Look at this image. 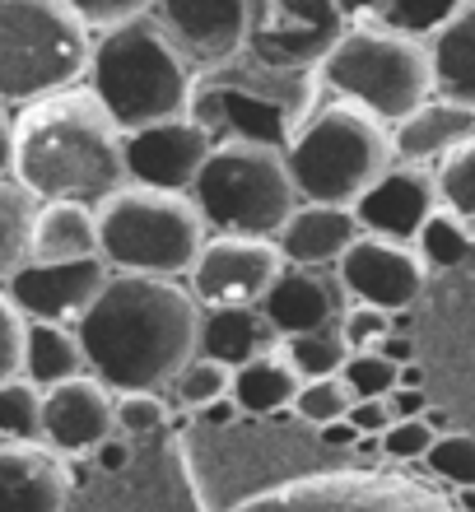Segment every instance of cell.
Segmentation results:
<instances>
[{"instance_id":"b9f144b4","label":"cell","mask_w":475,"mask_h":512,"mask_svg":"<svg viewBox=\"0 0 475 512\" xmlns=\"http://www.w3.org/2000/svg\"><path fill=\"white\" fill-rule=\"evenodd\" d=\"M19 354H24V317L0 294V382L19 378Z\"/></svg>"},{"instance_id":"5bb4252c","label":"cell","mask_w":475,"mask_h":512,"mask_svg":"<svg viewBox=\"0 0 475 512\" xmlns=\"http://www.w3.org/2000/svg\"><path fill=\"white\" fill-rule=\"evenodd\" d=\"M331 270H336L345 298L378 312H406L424 294V280H429V266L420 261L415 247L373 238V233H359Z\"/></svg>"},{"instance_id":"ab89813d","label":"cell","mask_w":475,"mask_h":512,"mask_svg":"<svg viewBox=\"0 0 475 512\" xmlns=\"http://www.w3.org/2000/svg\"><path fill=\"white\" fill-rule=\"evenodd\" d=\"M70 10L84 19V28L89 33H108V28L117 24H131V19H140V14H154V5L159 0H66Z\"/></svg>"},{"instance_id":"cb8c5ba5","label":"cell","mask_w":475,"mask_h":512,"mask_svg":"<svg viewBox=\"0 0 475 512\" xmlns=\"http://www.w3.org/2000/svg\"><path fill=\"white\" fill-rule=\"evenodd\" d=\"M98 256V215L80 201H38L28 229V261H80Z\"/></svg>"},{"instance_id":"9a60e30c","label":"cell","mask_w":475,"mask_h":512,"mask_svg":"<svg viewBox=\"0 0 475 512\" xmlns=\"http://www.w3.org/2000/svg\"><path fill=\"white\" fill-rule=\"evenodd\" d=\"M108 261L103 256H80V261H24L10 280V303L24 322H61L75 326L108 284Z\"/></svg>"},{"instance_id":"60d3db41","label":"cell","mask_w":475,"mask_h":512,"mask_svg":"<svg viewBox=\"0 0 475 512\" xmlns=\"http://www.w3.org/2000/svg\"><path fill=\"white\" fill-rule=\"evenodd\" d=\"M392 312H378V308H364V303H354V308H345V317H340V336H345V345L350 350H378L382 336H392Z\"/></svg>"},{"instance_id":"f35d334b","label":"cell","mask_w":475,"mask_h":512,"mask_svg":"<svg viewBox=\"0 0 475 512\" xmlns=\"http://www.w3.org/2000/svg\"><path fill=\"white\" fill-rule=\"evenodd\" d=\"M438 433L424 424V419H392L387 429L378 433V452L387 461H424V452L434 447Z\"/></svg>"},{"instance_id":"52a82bcc","label":"cell","mask_w":475,"mask_h":512,"mask_svg":"<svg viewBox=\"0 0 475 512\" xmlns=\"http://www.w3.org/2000/svg\"><path fill=\"white\" fill-rule=\"evenodd\" d=\"M317 84H322V94L364 108L382 126H396L424 98H434L429 47H424V38L387 28L382 19H359L322 56Z\"/></svg>"},{"instance_id":"ffe728a7","label":"cell","mask_w":475,"mask_h":512,"mask_svg":"<svg viewBox=\"0 0 475 512\" xmlns=\"http://www.w3.org/2000/svg\"><path fill=\"white\" fill-rule=\"evenodd\" d=\"M70 471L47 443H0V512H61Z\"/></svg>"},{"instance_id":"7dc6e473","label":"cell","mask_w":475,"mask_h":512,"mask_svg":"<svg viewBox=\"0 0 475 512\" xmlns=\"http://www.w3.org/2000/svg\"><path fill=\"white\" fill-rule=\"evenodd\" d=\"M10 159H14V117L0 103V177H10Z\"/></svg>"},{"instance_id":"4fadbf2b","label":"cell","mask_w":475,"mask_h":512,"mask_svg":"<svg viewBox=\"0 0 475 512\" xmlns=\"http://www.w3.org/2000/svg\"><path fill=\"white\" fill-rule=\"evenodd\" d=\"M154 19L196 66H215L247 52L261 28H271L275 0H159Z\"/></svg>"},{"instance_id":"836d02e7","label":"cell","mask_w":475,"mask_h":512,"mask_svg":"<svg viewBox=\"0 0 475 512\" xmlns=\"http://www.w3.org/2000/svg\"><path fill=\"white\" fill-rule=\"evenodd\" d=\"M350 387L336 378H308L299 382V391H294V405H289V415L303 419L308 429H326V424H336V419H345V410H350Z\"/></svg>"},{"instance_id":"e0dca14e","label":"cell","mask_w":475,"mask_h":512,"mask_svg":"<svg viewBox=\"0 0 475 512\" xmlns=\"http://www.w3.org/2000/svg\"><path fill=\"white\" fill-rule=\"evenodd\" d=\"M359 219V233L373 238H392V243H415L420 224L438 210V187L434 168L420 163H392L373 187L350 205Z\"/></svg>"},{"instance_id":"277c9868","label":"cell","mask_w":475,"mask_h":512,"mask_svg":"<svg viewBox=\"0 0 475 512\" xmlns=\"http://www.w3.org/2000/svg\"><path fill=\"white\" fill-rule=\"evenodd\" d=\"M322 103L317 70H289L261 61L252 47L229 61L196 70L187 117L215 140H257L285 149Z\"/></svg>"},{"instance_id":"1f68e13d","label":"cell","mask_w":475,"mask_h":512,"mask_svg":"<svg viewBox=\"0 0 475 512\" xmlns=\"http://www.w3.org/2000/svg\"><path fill=\"white\" fill-rule=\"evenodd\" d=\"M0 443H42V387L28 378L0 382Z\"/></svg>"},{"instance_id":"7bdbcfd3","label":"cell","mask_w":475,"mask_h":512,"mask_svg":"<svg viewBox=\"0 0 475 512\" xmlns=\"http://www.w3.org/2000/svg\"><path fill=\"white\" fill-rule=\"evenodd\" d=\"M345 419H350V429L359 438H378L392 424V405H387V396H364V401H350Z\"/></svg>"},{"instance_id":"83f0119b","label":"cell","mask_w":475,"mask_h":512,"mask_svg":"<svg viewBox=\"0 0 475 512\" xmlns=\"http://www.w3.org/2000/svg\"><path fill=\"white\" fill-rule=\"evenodd\" d=\"M410 247L420 252V261L429 270H452V266H462L466 256H471L475 233H471V224H466L462 215H452V210L438 205L434 215L420 224V233H415V243Z\"/></svg>"},{"instance_id":"f6af8a7d","label":"cell","mask_w":475,"mask_h":512,"mask_svg":"<svg viewBox=\"0 0 475 512\" xmlns=\"http://www.w3.org/2000/svg\"><path fill=\"white\" fill-rule=\"evenodd\" d=\"M378 354H382V359H392L396 368H401V364H415V345H410V336H401V331L382 336L378 340Z\"/></svg>"},{"instance_id":"74e56055","label":"cell","mask_w":475,"mask_h":512,"mask_svg":"<svg viewBox=\"0 0 475 512\" xmlns=\"http://www.w3.org/2000/svg\"><path fill=\"white\" fill-rule=\"evenodd\" d=\"M466 0H392L387 14H382V24L396 28V33H410V38H429L443 19L462 10Z\"/></svg>"},{"instance_id":"4dcf8cb0","label":"cell","mask_w":475,"mask_h":512,"mask_svg":"<svg viewBox=\"0 0 475 512\" xmlns=\"http://www.w3.org/2000/svg\"><path fill=\"white\" fill-rule=\"evenodd\" d=\"M229 382H233V368L215 364V359H205V354H196L182 373H177L173 382H168V405L173 410H187V415H196V410H205V405H215L229 396Z\"/></svg>"},{"instance_id":"30bf717a","label":"cell","mask_w":475,"mask_h":512,"mask_svg":"<svg viewBox=\"0 0 475 512\" xmlns=\"http://www.w3.org/2000/svg\"><path fill=\"white\" fill-rule=\"evenodd\" d=\"M187 196L196 201L210 233L247 238H275L299 205L285 149L257 140H215Z\"/></svg>"},{"instance_id":"603a6c76","label":"cell","mask_w":475,"mask_h":512,"mask_svg":"<svg viewBox=\"0 0 475 512\" xmlns=\"http://www.w3.org/2000/svg\"><path fill=\"white\" fill-rule=\"evenodd\" d=\"M424 47H429V70H434V94L475 108V0H466L452 19H443L424 38Z\"/></svg>"},{"instance_id":"ac0fdd59","label":"cell","mask_w":475,"mask_h":512,"mask_svg":"<svg viewBox=\"0 0 475 512\" xmlns=\"http://www.w3.org/2000/svg\"><path fill=\"white\" fill-rule=\"evenodd\" d=\"M112 396L98 378H66L42 391V443L61 457H84L108 443L112 429Z\"/></svg>"},{"instance_id":"ba28073f","label":"cell","mask_w":475,"mask_h":512,"mask_svg":"<svg viewBox=\"0 0 475 512\" xmlns=\"http://www.w3.org/2000/svg\"><path fill=\"white\" fill-rule=\"evenodd\" d=\"M98 256L117 275L182 280L205 243V219L187 191H154L126 182L94 205Z\"/></svg>"},{"instance_id":"8d00e7d4","label":"cell","mask_w":475,"mask_h":512,"mask_svg":"<svg viewBox=\"0 0 475 512\" xmlns=\"http://www.w3.org/2000/svg\"><path fill=\"white\" fill-rule=\"evenodd\" d=\"M340 382L350 387L354 401H364V396H387V391H396V364L382 359L378 350H350V359L340 364Z\"/></svg>"},{"instance_id":"7c38bea8","label":"cell","mask_w":475,"mask_h":512,"mask_svg":"<svg viewBox=\"0 0 475 512\" xmlns=\"http://www.w3.org/2000/svg\"><path fill=\"white\" fill-rule=\"evenodd\" d=\"M285 270V256L275 238H247V233H205L201 252L187 270V294L196 308H257L275 275Z\"/></svg>"},{"instance_id":"7402d4cb","label":"cell","mask_w":475,"mask_h":512,"mask_svg":"<svg viewBox=\"0 0 475 512\" xmlns=\"http://www.w3.org/2000/svg\"><path fill=\"white\" fill-rule=\"evenodd\" d=\"M475 140V108H462L452 98H424L420 108L401 117L392 126V149H396V163H438L448 149L466 145Z\"/></svg>"},{"instance_id":"ee69618b","label":"cell","mask_w":475,"mask_h":512,"mask_svg":"<svg viewBox=\"0 0 475 512\" xmlns=\"http://www.w3.org/2000/svg\"><path fill=\"white\" fill-rule=\"evenodd\" d=\"M387 405H392V419H424L429 396L420 387H396V391H387Z\"/></svg>"},{"instance_id":"d590c367","label":"cell","mask_w":475,"mask_h":512,"mask_svg":"<svg viewBox=\"0 0 475 512\" xmlns=\"http://www.w3.org/2000/svg\"><path fill=\"white\" fill-rule=\"evenodd\" d=\"M173 419V405L163 391H117L112 396V429L117 433H159L163 424Z\"/></svg>"},{"instance_id":"9c48e42d","label":"cell","mask_w":475,"mask_h":512,"mask_svg":"<svg viewBox=\"0 0 475 512\" xmlns=\"http://www.w3.org/2000/svg\"><path fill=\"white\" fill-rule=\"evenodd\" d=\"M94 33L66 0H0V103L28 108L75 89L89 70Z\"/></svg>"},{"instance_id":"e575fe53","label":"cell","mask_w":475,"mask_h":512,"mask_svg":"<svg viewBox=\"0 0 475 512\" xmlns=\"http://www.w3.org/2000/svg\"><path fill=\"white\" fill-rule=\"evenodd\" d=\"M424 466L452 489H475V433H438L424 452Z\"/></svg>"},{"instance_id":"44dd1931","label":"cell","mask_w":475,"mask_h":512,"mask_svg":"<svg viewBox=\"0 0 475 512\" xmlns=\"http://www.w3.org/2000/svg\"><path fill=\"white\" fill-rule=\"evenodd\" d=\"M354 238H359V219H354L350 205L299 201L294 215L280 224V233H275V247L285 256V266L331 270Z\"/></svg>"},{"instance_id":"f546056e","label":"cell","mask_w":475,"mask_h":512,"mask_svg":"<svg viewBox=\"0 0 475 512\" xmlns=\"http://www.w3.org/2000/svg\"><path fill=\"white\" fill-rule=\"evenodd\" d=\"M280 354L308 382V378H336L340 364L350 359V345L340 336V326H326V331H308V336H285L280 340Z\"/></svg>"},{"instance_id":"5b68a950","label":"cell","mask_w":475,"mask_h":512,"mask_svg":"<svg viewBox=\"0 0 475 512\" xmlns=\"http://www.w3.org/2000/svg\"><path fill=\"white\" fill-rule=\"evenodd\" d=\"M196 70L201 66L177 47L173 33L154 14H140L131 24L98 33L84 80L112 122L122 131H140V126L187 117Z\"/></svg>"},{"instance_id":"2e32d148","label":"cell","mask_w":475,"mask_h":512,"mask_svg":"<svg viewBox=\"0 0 475 512\" xmlns=\"http://www.w3.org/2000/svg\"><path fill=\"white\" fill-rule=\"evenodd\" d=\"M210 145H215V135L205 131L201 122H191V117H173V122L126 131L122 135L126 182L154 187V191H191Z\"/></svg>"},{"instance_id":"6da1fadb","label":"cell","mask_w":475,"mask_h":512,"mask_svg":"<svg viewBox=\"0 0 475 512\" xmlns=\"http://www.w3.org/2000/svg\"><path fill=\"white\" fill-rule=\"evenodd\" d=\"M84 364L112 391H163L196 359L201 308L187 284L154 275H117L98 289L80 322Z\"/></svg>"},{"instance_id":"7a4b0ae2","label":"cell","mask_w":475,"mask_h":512,"mask_svg":"<svg viewBox=\"0 0 475 512\" xmlns=\"http://www.w3.org/2000/svg\"><path fill=\"white\" fill-rule=\"evenodd\" d=\"M177 457H182L191 499L201 512H233L285 485L359 466V461L336 457L331 447H322L317 429H308L289 410L266 419L238 415L219 429L187 419V429L177 438Z\"/></svg>"},{"instance_id":"8fae6325","label":"cell","mask_w":475,"mask_h":512,"mask_svg":"<svg viewBox=\"0 0 475 512\" xmlns=\"http://www.w3.org/2000/svg\"><path fill=\"white\" fill-rule=\"evenodd\" d=\"M233 512H457V508L438 489L420 485V480L350 466V471H331L299 480V485H285Z\"/></svg>"},{"instance_id":"8992f818","label":"cell","mask_w":475,"mask_h":512,"mask_svg":"<svg viewBox=\"0 0 475 512\" xmlns=\"http://www.w3.org/2000/svg\"><path fill=\"white\" fill-rule=\"evenodd\" d=\"M285 163L299 201L354 205L396 163L392 126H382L345 98L322 94L313 117L285 145Z\"/></svg>"},{"instance_id":"d4e9b609","label":"cell","mask_w":475,"mask_h":512,"mask_svg":"<svg viewBox=\"0 0 475 512\" xmlns=\"http://www.w3.org/2000/svg\"><path fill=\"white\" fill-rule=\"evenodd\" d=\"M280 336L271 331V322L257 308H205L201 312V345L196 354L215 359L224 368H238L257 354L275 350Z\"/></svg>"},{"instance_id":"3957f363","label":"cell","mask_w":475,"mask_h":512,"mask_svg":"<svg viewBox=\"0 0 475 512\" xmlns=\"http://www.w3.org/2000/svg\"><path fill=\"white\" fill-rule=\"evenodd\" d=\"M122 135L89 84L47 94L14 117L10 177L33 201L98 205L126 187Z\"/></svg>"},{"instance_id":"f1b7e54d","label":"cell","mask_w":475,"mask_h":512,"mask_svg":"<svg viewBox=\"0 0 475 512\" xmlns=\"http://www.w3.org/2000/svg\"><path fill=\"white\" fill-rule=\"evenodd\" d=\"M38 201L14 177H0V284L28 261V229Z\"/></svg>"},{"instance_id":"484cf974","label":"cell","mask_w":475,"mask_h":512,"mask_svg":"<svg viewBox=\"0 0 475 512\" xmlns=\"http://www.w3.org/2000/svg\"><path fill=\"white\" fill-rule=\"evenodd\" d=\"M299 373L289 368V359L280 354V345L247 364L233 368V382H229V401L238 405V415L247 419H266V415H285L294 405V391H299Z\"/></svg>"},{"instance_id":"d6a6232c","label":"cell","mask_w":475,"mask_h":512,"mask_svg":"<svg viewBox=\"0 0 475 512\" xmlns=\"http://www.w3.org/2000/svg\"><path fill=\"white\" fill-rule=\"evenodd\" d=\"M434 187H438V205L462 215L466 224L475 219V140L448 149L434 168Z\"/></svg>"},{"instance_id":"d6986e66","label":"cell","mask_w":475,"mask_h":512,"mask_svg":"<svg viewBox=\"0 0 475 512\" xmlns=\"http://www.w3.org/2000/svg\"><path fill=\"white\" fill-rule=\"evenodd\" d=\"M345 308L350 303H345L336 270H313V266H285L266 289V298L257 303V312L271 322V331L280 340L340 326Z\"/></svg>"},{"instance_id":"bcb514c9","label":"cell","mask_w":475,"mask_h":512,"mask_svg":"<svg viewBox=\"0 0 475 512\" xmlns=\"http://www.w3.org/2000/svg\"><path fill=\"white\" fill-rule=\"evenodd\" d=\"M387 5H392V0H340V10L350 14V24H359V19H382Z\"/></svg>"},{"instance_id":"4316f807","label":"cell","mask_w":475,"mask_h":512,"mask_svg":"<svg viewBox=\"0 0 475 512\" xmlns=\"http://www.w3.org/2000/svg\"><path fill=\"white\" fill-rule=\"evenodd\" d=\"M84 350L75 326L61 322H24V354H19V378H28L33 387H56L66 378H80Z\"/></svg>"}]
</instances>
